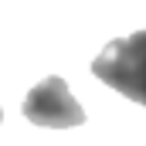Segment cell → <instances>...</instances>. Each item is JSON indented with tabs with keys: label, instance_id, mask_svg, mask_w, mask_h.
<instances>
[{
	"label": "cell",
	"instance_id": "cell-1",
	"mask_svg": "<svg viewBox=\"0 0 146 146\" xmlns=\"http://www.w3.org/2000/svg\"><path fill=\"white\" fill-rule=\"evenodd\" d=\"M92 75L146 109V31L109 41L92 61Z\"/></svg>",
	"mask_w": 146,
	"mask_h": 146
},
{
	"label": "cell",
	"instance_id": "cell-2",
	"mask_svg": "<svg viewBox=\"0 0 146 146\" xmlns=\"http://www.w3.org/2000/svg\"><path fill=\"white\" fill-rule=\"evenodd\" d=\"M24 119L34 126H48V129H72L85 122V109L75 102L68 92L65 78L51 75L44 82H37L24 99Z\"/></svg>",
	"mask_w": 146,
	"mask_h": 146
},
{
	"label": "cell",
	"instance_id": "cell-3",
	"mask_svg": "<svg viewBox=\"0 0 146 146\" xmlns=\"http://www.w3.org/2000/svg\"><path fill=\"white\" fill-rule=\"evenodd\" d=\"M0 122H3V109H0Z\"/></svg>",
	"mask_w": 146,
	"mask_h": 146
}]
</instances>
